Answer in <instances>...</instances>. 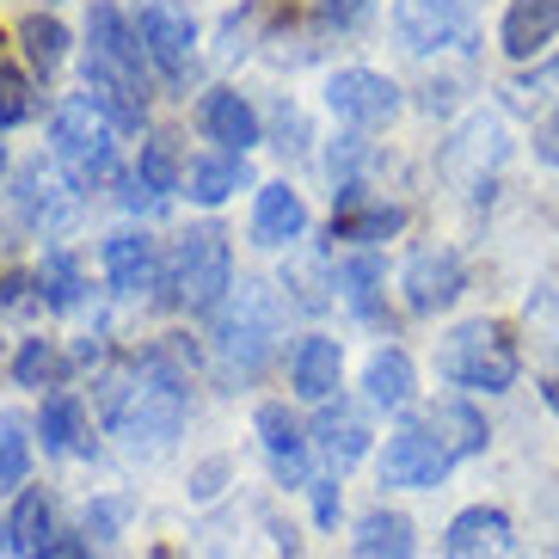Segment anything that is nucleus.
Instances as JSON below:
<instances>
[{
    "mask_svg": "<svg viewBox=\"0 0 559 559\" xmlns=\"http://www.w3.org/2000/svg\"><path fill=\"white\" fill-rule=\"evenodd\" d=\"M326 105L345 123H357V130H381L400 111V86L388 74H376V68H338L326 81Z\"/></svg>",
    "mask_w": 559,
    "mask_h": 559,
    "instance_id": "6e6552de",
    "label": "nucleus"
},
{
    "mask_svg": "<svg viewBox=\"0 0 559 559\" xmlns=\"http://www.w3.org/2000/svg\"><path fill=\"white\" fill-rule=\"evenodd\" d=\"M44 559H81V542H68V535H62V542H56Z\"/></svg>",
    "mask_w": 559,
    "mask_h": 559,
    "instance_id": "37998d69",
    "label": "nucleus"
},
{
    "mask_svg": "<svg viewBox=\"0 0 559 559\" xmlns=\"http://www.w3.org/2000/svg\"><path fill=\"white\" fill-rule=\"evenodd\" d=\"M498 37H504V56H516V62L542 56L559 37V0H510L504 32Z\"/></svg>",
    "mask_w": 559,
    "mask_h": 559,
    "instance_id": "6ab92c4d",
    "label": "nucleus"
},
{
    "mask_svg": "<svg viewBox=\"0 0 559 559\" xmlns=\"http://www.w3.org/2000/svg\"><path fill=\"white\" fill-rule=\"evenodd\" d=\"M430 430L443 437V449L455 461H467V455H479V449H486V418H479L467 400H443V406L430 412Z\"/></svg>",
    "mask_w": 559,
    "mask_h": 559,
    "instance_id": "cd10ccee",
    "label": "nucleus"
},
{
    "mask_svg": "<svg viewBox=\"0 0 559 559\" xmlns=\"http://www.w3.org/2000/svg\"><path fill=\"white\" fill-rule=\"evenodd\" d=\"M516 345H510V332L498 320H467L443 338V376L455 388H479V394H504L510 381H516Z\"/></svg>",
    "mask_w": 559,
    "mask_h": 559,
    "instance_id": "39448f33",
    "label": "nucleus"
},
{
    "mask_svg": "<svg viewBox=\"0 0 559 559\" xmlns=\"http://www.w3.org/2000/svg\"><path fill=\"white\" fill-rule=\"evenodd\" d=\"M406 228V210L400 203H362V191L350 185L338 215H332V240H350V247H376V240H394Z\"/></svg>",
    "mask_w": 559,
    "mask_h": 559,
    "instance_id": "f3484780",
    "label": "nucleus"
},
{
    "mask_svg": "<svg viewBox=\"0 0 559 559\" xmlns=\"http://www.w3.org/2000/svg\"><path fill=\"white\" fill-rule=\"evenodd\" d=\"M320 19H326V25H338V32H350V25H362V19H369V0H320Z\"/></svg>",
    "mask_w": 559,
    "mask_h": 559,
    "instance_id": "e433bc0d",
    "label": "nucleus"
},
{
    "mask_svg": "<svg viewBox=\"0 0 559 559\" xmlns=\"http://www.w3.org/2000/svg\"><path fill=\"white\" fill-rule=\"evenodd\" d=\"M542 394H547V406L559 412V376H547V381H542Z\"/></svg>",
    "mask_w": 559,
    "mask_h": 559,
    "instance_id": "c03bdc74",
    "label": "nucleus"
},
{
    "mask_svg": "<svg viewBox=\"0 0 559 559\" xmlns=\"http://www.w3.org/2000/svg\"><path fill=\"white\" fill-rule=\"evenodd\" d=\"M259 443L264 455H271V474H277V486H313L308 479V430H301V418L289 406H259Z\"/></svg>",
    "mask_w": 559,
    "mask_h": 559,
    "instance_id": "f8f14e48",
    "label": "nucleus"
},
{
    "mask_svg": "<svg viewBox=\"0 0 559 559\" xmlns=\"http://www.w3.org/2000/svg\"><path fill=\"white\" fill-rule=\"evenodd\" d=\"M0 535H7V523H0Z\"/></svg>",
    "mask_w": 559,
    "mask_h": 559,
    "instance_id": "a18cd8bd",
    "label": "nucleus"
},
{
    "mask_svg": "<svg viewBox=\"0 0 559 559\" xmlns=\"http://www.w3.org/2000/svg\"><path fill=\"white\" fill-rule=\"evenodd\" d=\"M0 44H7V37H0Z\"/></svg>",
    "mask_w": 559,
    "mask_h": 559,
    "instance_id": "49530a36",
    "label": "nucleus"
},
{
    "mask_svg": "<svg viewBox=\"0 0 559 559\" xmlns=\"http://www.w3.org/2000/svg\"><path fill=\"white\" fill-rule=\"evenodd\" d=\"M13 376H19V388H44V381H56L50 338H25V345H19V357H13Z\"/></svg>",
    "mask_w": 559,
    "mask_h": 559,
    "instance_id": "f704fd0d",
    "label": "nucleus"
},
{
    "mask_svg": "<svg viewBox=\"0 0 559 559\" xmlns=\"http://www.w3.org/2000/svg\"><path fill=\"white\" fill-rule=\"evenodd\" d=\"M455 467V455L443 449V437L430 430V418H406V425L388 437L381 449V486H406V492H425Z\"/></svg>",
    "mask_w": 559,
    "mask_h": 559,
    "instance_id": "423d86ee",
    "label": "nucleus"
},
{
    "mask_svg": "<svg viewBox=\"0 0 559 559\" xmlns=\"http://www.w3.org/2000/svg\"><path fill=\"white\" fill-rule=\"evenodd\" d=\"M32 474V437H25V418L7 412L0 418V486H25Z\"/></svg>",
    "mask_w": 559,
    "mask_h": 559,
    "instance_id": "2f4dec72",
    "label": "nucleus"
},
{
    "mask_svg": "<svg viewBox=\"0 0 559 559\" xmlns=\"http://www.w3.org/2000/svg\"><path fill=\"white\" fill-rule=\"evenodd\" d=\"M271 350H277V296L259 277H247L215 313V338H210L215 376L240 388V381H252L271 362Z\"/></svg>",
    "mask_w": 559,
    "mask_h": 559,
    "instance_id": "f03ea898",
    "label": "nucleus"
},
{
    "mask_svg": "<svg viewBox=\"0 0 559 559\" xmlns=\"http://www.w3.org/2000/svg\"><path fill=\"white\" fill-rule=\"evenodd\" d=\"M105 412H111L117 437H130L135 449L173 443L185 425V369L173 362V345H154L123 376L105 381Z\"/></svg>",
    "mask_w": 559,
    "mask_h": 559,
    "instance_id": "f257e3e1",
    "label": "nucleus"
},
{
    "mask_svg": "<svg viewBox=\"0 0 559 559\" xmlns=\"http://www.w3.org/2000/svg\"><path fill=\"white\" fill-rule=\"evenodd\" d=\"M123 510H130V504H93V510H86V535H99V542H105V535L123 523Z\"/></svg>",
    "mask_w": 559,
    "mask_h": 559,
    "instance_id": "a19ab883",
    "label": "nucleus"
},
{
    "mask_svg": "<svg viewBox=\"0 0 559 559\" xmlns=\"http://www.w3.org/2000/svg\"><path fill=\"white\" fill-rule=\"evenodd\" d=\"M37 296H44V283H37V277H25V271L0 283V308H32Z\"/></svg>",
    "mask_w": 559,
    "mask_h": 559,
    "instance_id": "4c0bfd02",
    "label": "nucleus"
},
{
    "mask_svg": "<svg viewBox=\"0 0 559 559\" xmlns=\"http://www.w3.org/2000/svg\"><path fill=\"white\" fill-rule=\"evenodd\" d=\"M498 154H504V130H498V117H467V130L449 142L443 166L455 173V179H467V160H479V179L498 166Z\"/></svg>",
    "mask_w": 559,
    "mask_h": 559,
    "instance_id": "bb28decb",
    "label": "nucleus"
},
{
    "mask_svg": "<svg viewBox=\"0 0 559 559\" xmlns=\"http://www.w3.org/2000/svg\"><path fill=\"white\" fill-rule=\"evenodd\" d=\"M301 228H308V210H301L296 191L289 185H264L259 210H252V240L259 247H289V240H301Z\"/></svg>",
    "mask_w": 559,
    "mask_h": 559,
    "instance_id": "412c9836",
    "label": "nucleus"
},
{
    "mask_svg": "<svg viewBox=\"0 0 559 559\" xmlns=\"http://www.w3.org/2000/svg\"><path fill=\"white\" fill-rule=\"evenodd\" d=\"M198 130L210 135V142H222V154H247L252 142H259V111H252L240 93L215 86V93H203V105H198Z\"/></svg>",
    "mask_w": 559,
    "mask_h": 559,
    "instance_id": "4468645a",
    "label": "nucleus"
},
{
    "mask_svg": "<svg viewBox=\"0 0 559 559\" xmlns=\"http://www.w3.org/2000/svg\"><path fill=\"white\" fill-rule=\"evenodd\" d=\"M234 296V252H228V234L203 222V228L179 234L173 252H166V301L173 308H191V313H210Z\"/></svg>",
    "mask_w": 559,
    "mask_h": 559,
    "instance_id": "7ed1b4c3",
    "label": "nucleus"
},
{
    "mask_svg": "<svg viewBox=\"0 0 559 559\" xmlns=\"http://www.w3.org/2000/svg\"><path fill=\"white\" fill-rule=\"evenodd\" d=\"M289 369H296V394L326 406L338 394V376H345V350H338V338H301Z\"/></svg>",
    "mask_w": 559,
    "mask_h": 559,
    "instance_id": "aec40b11",
    "label": "nucleus"
},
{
    "mask_svg": "<svg viewBox=\"0 0 559 559\" xmlns=\"http://www.w3.org/2000/svg\"><path fill=\"white\" fill-rule=\"evenodd\" d=\"M86 62H99L105 74H117V81L142 86V62H148V50H142V37H135V19H123L111 7V0H99L93 13H86Z\"/></svg>",
    "mask_w": 559,
    "mask_h": 559,
    "instance_id": "1a4fd4ad",
    "label": "nucleus"
},
{
    "mask_svg": "<svg viewBox=\"0 0 559 559\" xmlns=\"http://www.w3.org/2000/svg\"><path fill=\"white\" fill-rule=\"evenodd\" d=\"M37 437L50 455H93V437H86V406L74 394H50L37 412Z\"/></svg>",
    "mask_w": 559,
    "mask_h": 559,
    "instance_id": "4be33fe9",
    "label": "nucleus"
},
{
    "mask_svg": "<svg viewBox=\"0 0 559 559\" xmlns=\"http://www.w3.org/2000/svg\"><path fill=\"white\" fill-rule=\"evenodd\" d=\"M554 559H559V554H554Z\"/></svg>",
    "mask_w": 559,
    "mask_h": 559,
    "instance_id": "de8ad7c7",
    "label": "nucleus"
},
{
    "mask_svg": "<svg viewBox=\"0 0 559 559\" xmlns=\"http://www.w3.org/2000/svg\"><path fill=\"white\" fill-rule=\"evenodd\" d=\"M99 259H105V277H111L117 296H142V289L154 283V271H160V264H154V240L135 234V228H117L111 240H105Z\"/></svg>",
    "mask_w": 559,
    "mask_h": 559,
    "instance_id": "a211bd4d",
    "label": "nucleus"
},
{
    "mask_svg": "<svg viewBox=\"0 0 559 559\" xmlns=\"http://www.w3.org/2000/svg\"><path fill=\"white\" fill-rule=\"evenodd\" d=\"M111 130H117V123L99 111V105H86V93H81V99H62V105H56L50 142H56V160L68 166V179L81 185V191H93V185L111 179V166H117Z\"/></svg>",
    "mask_w": 559,
    "mask_h": 559,
    "instance_id": "20e7f679",
    "label": "nucleus"
},
{
    "mask_svg": "<svg viewBox=\"0 0 559 559\" xmlns=\"http://www.w3.org/2000/svg\"><path fill=\"white\" fill-rule=\"evenodd\" d=\"M215 479H222V461H210V467L198 474V498H210V492H215Z\"/></svg>",
    "mask_w": 559,
    "mask_h": 559,
    "instance_id": "79ce46f5",
    "label": "nucleus"
},
{
    "mask_svg": "<svg viewBox=\"0 0 559 559\" xmlns=\"http://www.w3.org/2000/svg\"><path fill=\"white\" fill-rule=\"evenodd\" d=\"M135 185H142L148 198H166V191H179V185H185L179 142H173V135H148V142H142V160H135Z\"/></svg>",
    "mask_w": 559,
    "mask_h": 559,
    "instance_id": "c85d7f7f",
    "label": "nucleus"
},
{
    "mask_svg": "<svg viewBox=\"0 0 559 559\" xmlns=\"http://www.w3.org/2000/svg\"><path fill=\"white\" fill-rule=\"evenodd\" d=\"M376 283H381V264L369 259V252H357V259L338 264V296H345L357 313H376Z\"/></svg>",
    "mask_w": 559,
    "mask_h": 559,
    "instance_id": "72a5a7b5",
    "label": "nucleus"
},
{
    "mask_svg": "<svg viewBox=\"0 0 559 559\" xmlns=\"http://www.w3.org/2000/svg\"><path fill=\"white\" fill-rule=\"evenodd\" d=\"M400 289H406L412 313H443L467 289V271H461V259L449 247H418L406 259V271H400Z\"/></svg>",
    "mask_w": 559,
    "mask_h": 559,
    "instance_id": "9d476101",
    "label": "nucleus"
},
{
    "mask_svg": "<svg viewBox=\"0 0 559 559\" xmlns=\"http://www.w3.org/2000/svg\"><path fill=\"white\" fill-rule=\"evenodd\" d=\"M19 215H25V228H68L74 222V191L56 179L50 166H25L19 173Z\"/></svg>",
    "mask_w": 559,
    "mask_h": 559,
    "instance_id": "dca6fc26",
    "label": "nucleus"
},
{
    "mask_svg": "<svg viewBox=\"0 0 559 559\" xmlns=\"http://www.w3.org/2000/svg\"><path fill=\"white\" fill-rule=\"evenodd\" d=\"M412 388H418V376H412V357L406 350H376L369 357V369H362V394H369V406H388V412H400V406H412Z\"/></svg>",
    "mask_w": 559,
    "mask_h": 559,
    "instance_id": "393cba45",
    "label": "nucleus"
},
{
    "mask_svg": "<svg viewBox=\"0 0 559 559\" xmlns=\"http://www.w3.org/2000/svg\"><path fill=\"white\" fill-rule=\"evenodd\" d=\"M240 185H247V154H210V160L185 166V191H191V203H203V210L228 203Z\"/></svg>",
    "mask_w": 559,
    "mask_h": 559,
    "instance_id": "a878e982",
    "label": "nucleus"
},
{
    "mask_svg": "<svg viewBox=\"0 0 559 559\" xmlns=\"http://www.w3.org/2000/svg\"><path fill=\"white\" fill-rule=\"evenodd\" d=\"M7 535H13V554L19 559H44L56 542H62V535H56V504L44 492H19Z\"/></svg>",
    "mask_w": 559,
    "mask_h": 559,
    "instance_id": "5701e85b",
    "label": "nucleus"
},
{
    "mask_svg": "<svg viewBox=\"0 0 559 559\" xmlns=\"http://www.w3.org/2000/svg\"><path fill=\"white\" fill-rule=\"evenodd\" d=\"M510 105H516V111H528L535 123H542V117H554L559 111V62H542L535 74H516V81H510Z\"/></svg>",
    "mask_w": 559,
    "mask_h": 559,
    "instance_id": "7c9ffc66",
    "label": "nucleus"
},
{
    "mask_svg": "<svg viewBox=\"0 0 559 559\" xmlns=\"http://www.w3.org/2000/svg\"><path fill=\"white\" fill-rule=\"evenodd\" d=\"M313 449L332 461V467H350V461L369 455V418H362L350 400H326L320 418H313Z\"/></svg>",
    "mask_w": 559,
    "mask_h": 559,
    "instance_id": "2eb2a0df",
    "label": "nucleus"
},
{
    "mask_svg": "<svg viewBox=\"0 0 559 559\" xmlns=\"http://www.w3.org/2000/svg\"><path fill=\"white\" fill-rule=\"evenodd\" d=\"M313 516H320V528L338 523V479H313Z\"/></svg>",
    "mask_w": 559,
    "mask_h": 559,
    "instance_id": "58836bf2",
    "label": "nucleus"
},
{
    "mask_svg": "<svg viewBox=\"0 0 559 559\" xmlns=\"http://www.w3.org/2000/svg\"><path fill=\"white\" fill-rule=\"evenodd\" d=\"M37 283H44V301H50V308H74V301H81V264L68 259L62 247L44 252V271H37Z\"/></svg>",
    "mask_w": 559,
    "mask_h": 559,
    "instance_id": "473e14b6",
    "label": "nucleus"
},
{
    "mask_svg": "<svg viewBox=\"0 0 559 559\" xmlns=\"http://www.w3.org/2000/svg\"><path fill=\"white\" fill-rule=\"evenodd\" d=\"M394 32L412 56L449 50L467 37V0H394Z\"/></svg>",
    "mask_w": 559,
    "mask_h": 559,
    "instance_id": "9b49d317",
    "label": "nucleus"
},
{
    "mask_svg": "<svg viewBox=\"0 0 559 559\" xmlns=\"http://www.w3.org/2000/svg\"><path fill=\"white\" fill-rule=\"evenodd\" d=\"M350 547H357V559H412L418 554L412 516H400V510H369L357 523V535H350Z\"/></svg>",
    "mask_w": 559,
    "mask_h": 559,
    "instance_id": "b1692460",
    "label": "nucleus"
},
{
    "mask_svg": "<svg viewBox=\"0 0 559 559\" xmlns=\"http://www.w3.org/2000/svg\"><path fill=\"white\" fill-rule=\"evenodd\" d=\"M19 44H25V62H32V74H44V81H50L56 68H62V56H68V25H62V19L32 13L25 25H19Z\"/></svg>",
    "mask_w": 559,
    "mask_h": 559,
    "instance_id": "c756f323",
    "label": "nucleus"
},
{
    "mask_svg": "<svg viewBox=\"0 0 559 559\" xmlns=\"http://www.w3.org/2000/svg\"><path fill=\"white\" fill-rule=\"evenodd\" d=\"M510 554V516L492 504L461 510L443 535V559H504Z\"/></svg>",
    "mask_w": 559,
    "mask_h": 559,
    "instance_id": "ddd939ff",
    "label": "nucleus"
},
{
    "mask_svg": "<svg viewBox=\"0 0 559 559\" xmlns=\"http://www.w3.org/2000/svg\"><path fill=\"white\" fill-rule=\"evenodd\" d=\"M32 117V74H19V68H0V123L13 130Z\"/></svg>",
    "mask_w": 559,
    "mask_h": 559,
    "instance_id": "c9c22d12",
    "label": "nucleus"
},
{
    "mask_svg": "<svg viewBox=\"0 0 559 559\" xmlns=\"http://www.w3.org/2000/svg\"><path fill=\"white\" fill-rule=\"evenodd\" d=\"M535 154H542L547 166H559V111L535 123Z\"/></svg>",
    "mask_w": 559,
    "mask_h": 559,
    "instance_id": "ea45409f",
    "label": "nucleus"
},
{
    "mask_svg": "<svg viewBox=\"0 0 559 559\" xmlns=\"http://www.w3.org/2000/svg\"><path fill=\"white\" fill-rule=\"evenodd\" d=\"M135 37H142L148 62L160 68L166 81H185V74H191L198 25H191V13H185L179 0H142V7H135Z\"/></svg>",
    "mask_w": 559,
    "mask_h": 559,
    "instance_id": "0eeeda50",
    "label": "nucleus"
}]
</instances>
